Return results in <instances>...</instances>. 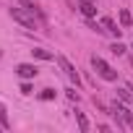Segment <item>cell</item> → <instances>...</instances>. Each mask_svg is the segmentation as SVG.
<instances>
[{
	"mask_svg": "<svg viewBox=\"0 0 133 133\" xmlns=\"http://www.w3.org/2000/svg\"><path fill=\"white\" fill-rule=\"evenodd\" d=\"M0 125H3V130L11 128V120H8V110L3 107V102H0Z\"/></svg>",
	"mask_w": 133,
	"mask_h": 133,
	"instance_id": "9c48e42d",
	"label": "cell"
},
{
	"mask_svg": "<svg viewBox=\"0 0 133 133\" xmlns=\"http://www.w3.org/2000/svg\"><path fill=\"white\" fill-rule=\"evenodd\" d=\"M16 73H18L21 78H34V76L39 73V68L31 65V63H21V65H16Z\"/></svg>",
	"mask_w": 133,
	"mask_h": 133,
	"instance_id": "277c9868",
	"label": "cell"
},
{
	"mask_svg": "<svg viewBox=\"0 0 133 133\" xmlns=\"http://www.w3.org/2000/svg\"><path fill=\"white\" fill-rule=\"evenodd\" d=\"M11 18L18 21L24 29H37V21H34V13L26 11V8H11Z\"/></svg>",
	"mask_w": 133,
	"mask_h": 133,
	"instance_id": "7a4b0ae2",
	"label": "cell"
},
{
	"mask_svg": "<svg viewBox=\"0 0 133 133\" xmlns=\"http://www.w3.org/2000/svg\"><path fill=\"white\" fill-rule=\"evenodd\" d=\"M21 94H31V84H29V78L21 84Z\"/></svg>",
	"mask_w": 133,
	"mask_h": 133,
	"instance_id": "4fadbf2b",
	"label": "cell"
},
{
	"mask_svg": "<svg viewBox=\"0 0 133 133\" xmlns=\"http://www.w3.org/2000/svg\"><path fill=\"white\" fill-rule=\"evenodd\" d=\"M76 123H78V128H81L84 133L89 130V120H86V115H84V112H76Z\"/></svg>",
	"mask_w": 133,
	"mask_h": 133,
	"instance_id": "30bf717a",
	"label": "cell"
},
{
	"mask_svg": "<svg viewBox=\"0 0 133 133\" xmlns=\"http://www.w3.org/2000/svg\"><path fill=\"white\" fill-rule=\"evenodd\" d=\"M128 91H130V94H133V84H128Z\"/></svg>",
	"mask_w": 133,
	"mask_h": 133,
	"instance_id": "9a60e30c",
	"label": "cell"
},
{
	"mask_svg": "<svg viewBox=\"0 0 133 133\" xmlns=\"http://www.w3.org/2000/svg\"><path fill=\"white\" fill-rule=\"evenodd\" d=\"M68 99H73V102H78V91H76V89H68Z\"/></svg>",
	"mask_w": 133,
	"mask_h": 133,
	"instance_id": "5bb4252c",
	"label": "cell"
},
{
	"mask_svg": "<svg viewBox=\"0 0 133 133\" xmlns=\"http://www.w3.org/2000/svg\"><path fill=\"white\" fill-rule=\"evenodd\" d=\"M91 68L97 71L99 78H104V81H117V71L112 68L110 63H104L99 55H91Z\"/></svg>",
	"mask_w": 133,
	"mask_h": 133,
	"instance_id": "6da1fadb",
	"label": "cell"
},
{
	"mask_svg": "<svg viewBox=\"0 0 133 133\" xmlns=\"http://www.w3.org/2000/svg\"><path fill=\"white\" fill-rule=\"evenodd\" d=\"M55 94H57L55 89H42V94H39V99H42V102H50V99H55Z\"/></svg>",
	"mask_w": 133,
	"mask_h": 133,
	"instance_id": "8fae6325",
	"label": "cell"
},
{
	"mask_svg": "<svg viewBox=\"0 0 133 133\" xmlns=\"http://www.w3.org/2000/svg\"><path fill=\"white\" fill-rule=\"evenodd\" d=\"M117 18H120V26H123V29H128V26L133 24V16H130L125 8H120V11H117Z\"/></svg>",
	"mask_w": 133,
	"mask_h": 133,
	"instance_id": "52a82bcc",
	"label": "cell"
},
{
	"mask_svg": "<svg viewBox=\"0 0 133 133\" xmlns=\"http://www.w3.org/2000/svg\"><path fill=\"white\" fill-rule=\"evenodd\" d=\"M57 63H60L63 73H65V76H68V78H71V81H73V84L78 86V84H81V76H78V71H76V65H73V63H71L68 57H63V55L57 57Z\"/></svg>",
	"mask_w": 133,
	"mask_h": 133,
	"instance_id": "3957f363",
	"label": "cell"
},
{
	"mask_svg": "<svg viewBox=\"0 0 133 133\" xmlns=\"http://www.w3.org/2000/svg\"><path fill=\"white\" fill-rule=\"evenodd\" d=\"M102 26H104V31H107V34H112V37H120V34H123V29H120L110 16H102Z\"/></svg>",
	"mask_w": 133,
	"mask_h": 133,
	"instance_id": "5b68a950",
	"label": "cell"
},
{
	"mask_svg": "<svg viewBox=\"0 0 133 133\" xmlns=\"http://www.w3.org/2000/svg\"><path fill=\"white\" fill-rule=\"evenodd\" d=\"M78 11L86 16V18H91V16H97V5L91 3V0H78Z\"/></svg>",
	"mask_w": 133,
	"mask_h": 133,
	"instance_id": "8992f818",
	"label": "cell"
},
{
	"mask_svg": "<svg viewBox=\"0 0 133 133\" xmlns=\"http://www.w3.org/2000/svg\"><path fill=\"white\" fill-rule=\"evenodd\" d=\"M110 50H112V55H125V44H123V42H115Z\"/></svg>",
	"mask_w": 133,
	"mask_h": 133,
	"instance_id": "7c38bea8",
	"label": "cell"
},
{
	"mask_svg": "<svg viewBox=\"0 0 133 133\" xmlns=\"http://www.w3.org/2000/svg\"><path fill=\"white\" fill-rule=\"evenodd\" d=\"M0 128H3V125H0Z\"/></svg>",
	"mask_w": 133,
	"mask_h": 133,
	"instance_id": "e0dca14e",
	"label": "cell"
},
{
	"mask_svg": "<svg viewBox=\"0 0 133 133\" xmlns=\"http://www.w3.org/2000/svg\"><path fill=\"white\" fill-rule=\"evenodd\" d=\"M31 55H34V57H39V60H52V57H55V55H52L50 50H42V47L31 50Z\"/></svg>",
	"mask_w": 133,
	"mask_h": 133,
	"instance_id": "ba28073f",
	"label": "cell"
},
{
	"mask_svg": "<svg viewBox=\"0 0 133 133\" xmlns=\"http://www.w3.org/2000/svg\"><path fill=\"white\" fill-rule=\"evenodd\" d=\"M0 55H3V52H0Z\"/></svg>",
	"mask_w": 133,
	"mask_h": 133,
	"instance_id": "2e32d148",
	"label": "cell"
}]
</instances>
